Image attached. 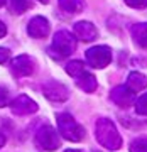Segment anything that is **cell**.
Here are the masks:
<instances>
[{"label": "cell", "mask_w": 147, "mask_h": 152, "mask_svg": "<svg viewBox=\"0 0 147 152\" xmlns=\"http://www.w3.org/2000/svg\"><path fill=\"white\" fill-rule=\"evenodd\" d=\"M75 34L78 36V39H81L85 42H90L93 39H97L98 31L91 22L81 20V22H76V24H75Z\"/></svg>", "instance_id": "cell-11"}, {"label": "cell", "mask_w": 147, "mask_h": 152, "mask_svg": "<svg viewBox=\"0 0 147 152\" xmlns=\"http://www.w3.org/2000/svg\"><path fill=\"white\" fill-rule=\"evenodd\" d=\"M76 49V39L73 37V34H69L68 31H59L56 32L54 39H53V51L58 56L64 58L75 53Z\"/></svg>", "instance_id": "cell-4"}, {"label": "cell", "mask_w": 147, "mask_h": 152, "mask_svg": "<svg viewBox=\"0 0 147 152\" xmlns=\"http://www.w3.org/2000/svg\"><path fill=\"white\" fill-rule=\"evenodd\" d=\"M10 108L15 115H31V113H36L39 110V107L32 98L20 95V96H17L15 100L10 102Z\"/></svg>", "instance_id": "cell-8"}, {"label": "cell", "mask_w": 147, "mask_h": 152, "mask_svg": "<svg viewBox=\"0 0 147 152\" xmlns=\"http://www.w3.org/2000/svg\"><path fill=\"white\" fill-rule=\"evenodd\" d=\"M36 69V61L27 54L17 56L15 59L12 61V71L15 73V76L24 78V76H31Z\"/></svg>", "instance_id": "cell-7"}, {"label": "cell", "mask_w": 147, "mask_h": 152, "mask_svg": "<svg viewBox=\"0 0 147 152\" xmlns=\"http://www.w3.org/2000/svg\"><path fill=\"white\" fill-rule=\"evenodd\" d=\"M130 152H147V139H135V140H132Z\"/></svg>", "instance_id": "cell-18"}, {"label": "cell", "mask_w": 147, "mask_h": 152, "mask_svg": "<svg viewBox=\"0 0 147 152\" xmlns=\"http://www.w3.org/2000/svg\"><path fill=\"white\" fill-rule=\"evenodd\" d=\"M5 2H7V0H0V7H2V5H5Z\"/></svg>", "instance_id": "cell-27"}, {"label": "cell", "mask_w": 147, "mask_h": 152, "mask_svg": "<svg viewBox=\"0 0 147 152\" xmlns=\"http://www.w3.org/2000/svg\"><path fill=\"white\" fill-rule=\"evenodd\" d=\"M110 100L118 107H129V105L135 103V93L130 91L127 86H115L110 91Z\"/></svg>", "instance_id": "cell-10"}, {"label": "cell", "mask_w": 147, "mask_h": 152, "mask_svg": "<svg viewBox=\"0 0 147 152\" xmlns=\"http://www.w3.org/2000/svg\"><path fill=\"white\" fill-rule=\"evenodd\" d=\"M95 152H97V151H95Z\"/></svg>", "instance_id": "cell-28"}, {"label": "cell", "mask_w": 147, "mask_h": 152, "mask_svg": "<svg viewBox=\"0 0 147 152\" xmlns=\"http://www.w3.org/2000/svg\"><path fill=\"white\" fill-rule=\"evenodd\" d=\"M4 144H5V135H4V134H0V147L4 145Z\"/></svg>", "instance_id": "cell-24"}, {"label": "cell", "mask_w": 147, "mask_h": 152, "mask_svg": "<svg viewBox=\"0 0 147 152\" xmlns=\"http://www.w3.org/2000/svg\"><path fill=\"white\" fill-rule=\"evenodd\" d=\"M95 137L100 142V145L110 151H117L122 147V137H120L117 127L108 118H98L95 125Z\"/></svg>", "instance_id": "cell-1"}, {"label": "cell", "mask_w": 147, "mask_h": 152, "mask_svg": "<svg viewBox=\"0 0 147 152\" xmlns=\"http://www.w3.org/2000/svg\"><path fill=\"white\" fill-rule=\"evenodd\" d=\"M66 71H68V75L73 76L75 80H78L83 73H86L85 64H83L81 61H71V63H68V64H66Z\"/></svg>", "instance_id": "cell-16"}, {"label": "cell", "mask_w": 147, "mask_h": 152, "mask_svg": "<svg viewBox=\"0 0 147 152\" xmlns=\"http://www.w3.org/2000/svg\"><path fill=\"white\" fill-rule=\"evenodd\" d=\"M42 93L44 96L51 100V102H54V103H61V102H66L68 96H69V91H68V88L59 81H54V80H51V81L44 83L42 85Z\"/></svg>", "instance_id": "cell-6"}, {"label": "cell", "mask_w": 147, "mask_h": 152, "mask_svg": "<svg viewBox=\"0 0 147 152\" xmlns=\"http://www.w3.org/2000/svg\"><path fill=\"white\" fill-rule=\"evenodd\" d=\"M36 144L42 151H56L61 145V140L56 129H53L51 125H44L36 132Z\"/></svg>", "instance_id": "cell-3"}, {"label": "cell", "mask_w": 147, "mask_h": 152, "mask_svg": "<svg viewBox=\"0 0 147 152\" xmlns=\"http://www.w3.org/2000/svg\"><path fill=\"white\" fill-rule=\"evenodd\" d=\"M132 37L140 48L147 49V24L146 22H140V24H135L132 27Z\"/></svg>", "instance_id": "cell-14"}, {"label": "cell", "mask_w": 147, "mask_h": 152, "mask_svg": "<svg viewBox=\"0 0 147 152\" xmlns=\"http://www.w3.org/2000/svg\"><path fill=\"white\" fill-rule=\"evenodd\" d=\"M29 9V0H10V10L14 14H24Z\"/></svg>", "instance_id": "cell-17"}, {"label": "cell", "mask_w": 147, "mask_h": 152, "mask_svg": "<svg viewBox=\"0 0 147 152\" xmlns=\"http://www.w3.org/2000/svg\"><path fill=\"white\" fill-rule=\"evenodd\" d=\"M125 4L129 7H134V9H146L147 0H125Z\"/></svg>", "instance_id": "cell-21"}, {"label": "cell", "mask_w": 147, "mask_h": 152, "mask_svg": "<svg viewBox=\"0 0 147 152\" xmlns=\"http://www.w3.org/2000/svg\"><path fill=\"white\" fill-rule=\"evenodd\" d=\"M135 112L139 115H147V93H144L135 102Z\"/></svg>", "instance_id": "cell-19"}, {"label": "cell", "mask_w": 147, "mask_h": 152, "mask_svg": "<svg viewBox=\"0 0 147 152\" xmlns=\"http://www.w3.org/2000/svg\"><path fill=\"white\" fill-rule=\"evenodd\" d=\"M64 152H81V151H75V149H69V151H64Z\"/></svg>", "instance_id": "cell-26"}, {"label": "cell", "mask_w": 147, "mask_h": 152, "mask_svg": "<svg viewBox=\"0 0 147 152\" xmlns=\"http://www.w3.org/2000/svg\"><path fill=\"white\" fill-rule=\"evenodd\" d=\"M9 103H10V96H9L7 88L0 86V107H7Z\"/></svg>", "instance_id": "cell-20"}, {"label": "cell", "mask_w": 147, "mask_h": 152, "mask_svg": "<svg viewBox=\"0 0 147 152\" xmlns=\"http://www.w3.org/2000/svg\"><path fill=\"white\" fill-rule=\"evenodd\" d=\"M59 2V7L68 14H78V12L83 10L85 7V2L83 0H58Z\"/></svg>", "instance_id": "cell-15"}, {"label": "cell", "mask_w": 147, "mask_h": 152, "mask_svg": "<svg viewBox=\"0 0 147 152\" xmlns=\"http://www.w3.org/2000/svg\"><path fill=\"white\" fill-rule=\"evenodd\" d=\"M5 34H7V27H5V24L0 20V37H4Z\"/></svg>", "instance_id": "cell-23"}, {"label": "cell", "mask_w": 147, "mask_h": 152, "mask_svg": "<svg viewBox=\"0 0 147 152\" xmlns=\"http://www.w3.org/2000/svg\"><path fill=\"white\" fill-rule=\"evenodd\" d=\"M49 31H51V26H49L48 19H44V17H41V15L31 19V22H29V26H27L29 36H31V37H34V39H44V37H48Z\"/></svg>", "instance_id": "cell-9"}, {"label": "cell", "mask_w": 147, "mask_h": 152, "mask_svg": "<svg viewBox=\"0 0 147 152\" xmlns=\"http://www.w3.org/2000/svg\"><path fill=\"white\" fill-rule=\"evenodd\" d=\"M86 61L93 68L102 69V68L110 64V61H112V51H110L108 46H95V48H90L86 51Z\"/></svg>", "instance_id": "cell-5"}, {"label": "cell", "mask_w": 147, "mask_h": 152, "mask_svg": "<svg viewBox=\"0 0 147 152\" xmlns=\"http://www.w3.org/2000/svg\"><path fill=\"white\" fill-rule=\"evenodd\" d=\"M58 132L66 140H71V142H80L85 137V129L69 113L58 115Z\"/></svg>", "instance_id": "cell-2"}, {"label": "cell", "mask_w": 147, "mask_h": 152, "mask_svg": "<svg viewBox=\"0 0 147 152\" xmlns=\"http://www.w3.org/2000/svg\"><path fill=\"white\" fill-rule=\"evenodd\" d=\"M76 85H78V88H81L83 91H86V93H93L95 90H97V78L91 75V73H83L80 78L76 80Z\"/></svg>", "instance_id": "cell-13"}, {"label": "cell", "mask_w": 147, "mask_h": 152, "mask_svg": "<svg viewBox=\"0 0 147 152\" xmlns=\"http://www.w3.org/2000/svg\"><path fill=\"white\" fill-rule=\"evenodd\" d=\"M37 2H41V4H49L51 0H37Z\"/></svg>", "instance_id": "cell-25"}, {"label": "cell", "mask_w": 147, "mask_h": 152, "mask_svg": "<svg viewBox=\"0 0 147 152\" xmlns=\"http://www.w3.org/2000/svg\"><path fill=\"white\" fill-rule=\"evenodd\" d=\"M9 58H10V51L5 48H0V64H4V63H7L9 61Z\"/></svg>", "instance_id": "cell-22"}, {"label": "cell", "mask_w": 147, "mask_h": 152, "mask_svg": "<svg viewBox=\"0 0 147 152\" xmlns=\"http://www.w3.org/2000/svg\"><path fill=\"white\" fill-rule=\"evenodd\" d=\"M130 91L137 93V91H142L144 88L147 86V78L140 73H130L129 78H127V85H125Z\"/></svg>", "instance_id": "cell-12"}]
</instances>
